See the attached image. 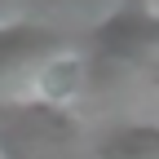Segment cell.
<instances>
[{
  "label": "cell",
  "instance_id": "obj_3",
  "mask_svg": "<svg viewBox=\"0 0 159 159\" xmlns=\"http://www.w3.org/2000/svg\"><path fill=\"white\" fill-rule=\"evenodd\" d=\"M89 71H93L89 53L80 44H62L27 75V102H40L49 111H71L89 89Z\"/></svg>",
  "mask_w": 159,
  "mask_h": 159
},
{
  "label": "cell",
  "instance_id": "obj_4",
  "mask_svg": "<svg viewBox=\"0 0 159 159\" xmlns=\"http://www.w3.org/2000/svg\"><path fill=\"white\" fill-rule=\"evenodd\" d=\"M71 40L35 18H0V84L9 80H27L49 53H57Z\"/></svg>",
  "mask_w": 159,
  "mask_h": 159
},
{
  "label": "cell",
  "instance_id": "obj_6",
  "mask_svg": "<svg viewBox=\"0 0 159 159\" xmlns=\"http://www.w3.org/2000/svg\"><path fill=\"white\" fill-rule=\"evenodd\" d=\"M155 9H159V0H155Z\"/></svg>",
  "mask_w": 159,
  "mask_h": 159
},
{
  "label": "cell",
  "instance_id": "obj_2",
  "mask_svg": "<svg viewBox=\"0 0 159 159\" xmlns=\"http://www.w3.org/2000/svg\"><path fill=\"white\" fill-rule=\"evenodd\" d=\"M159 49V9H115L89 31V62L106 66H133Z\"/></svg>",
  "mask_w": 159,
  "mask_h": 159
},
{
  "label": "cell",
  "instance_id": "obj_1",
  "mask_svg": "<svg viewBox=\"0 0 159 159\" xmlns=\"http://www.w3.org/2000/svg\"><path fill=\"white\" fill-rule=\"evenodd\" d=\"M80 124L71 111H49L40 102H0V159H44L57 146H71Z\"/></svg>",
  "mask_w": 159,
  "mask_h": 159
},
{
  "label": "cell",
  "instance_id": "obj_5",
  "mask_svg": "<svg viewBox=\"0 0 159 159\" xmlns=\"http://www.w3.org/2000/svg\"><path fill=\"white\" fill-rule=\"evenodd\" d=\"M93 159H159V124L155 119L115 124L93 146Z\"/></svg>",
  "mask_w": 159,
  "mask_h": 159
}]
</instances>
